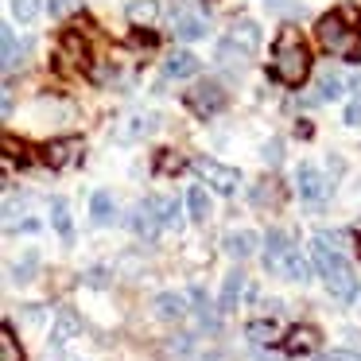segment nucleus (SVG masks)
<instances>
[{
	"mask_svg": "<svg viewBox=\"0 0 361 361\" xmlns=\"http://www.w3.org/2000/svg\"><path fill=\"white\" fill-rule=\"evenodd\" d=\"M311 260H314V272L322 276V283L330 288V295L342 299V303H350L353 295H357V276H353L350 260L342 257L338 249H330V237L319 233L311 245Z\"/></svg>",
	"mask_w": 361,
	"mask_h": 361,
	"instance_id": "nucleus-1",
	"label": "nucleus"
},
{
	"mask_svg": "<svg viewBox=\"0 0 361 361\" xmlns=\"http://www.w3.org/2000/svg\"><path fill=\"white\" fill-rule=\"evenodd\" d=\"M272 74L283 82V86H299V82L311 74V51H307V43L299 39V32H280V39H276L272 47Z\"/></svg>",
	"mask_w": 361,
	"mask_h": 361,
	"instance_id": "nucleus-2",
	"label": "nucleus"
},
{
	"mask_svg": "<svg viewBox=\"0 0 361 361\" xmlns=\"http://www.w3.org/2000/svg\"><path fill=\"white\" fill-rule=\"evenodd\" d=\"M167 226H179V202L175 198H144L128 214V229L136 237H144V241L159 237V229H167Z\"/></svg>",
	"mask_w": 361,
	"mask_h": 361,
	"instance_id": "nucleus-3",
	"label": "nucleus"
},
{
	"mask_svg": "<svg viewBox=\"0 0 361 361\" xmlns=\"http://www.w3.org/2000/svg\"><path fill=\"white\" fill-rule=\"evenodd\" d=\"M314 35H319V43L330 51V55H338V59H357L361 35H357V27H353L350 20L342 16V12L319 16V24H314Z\"/></svg>",
	"mask_w": 361,
	"mask_h": 361,
	"instance_id": "nucleus-4",
	"label": "nucleus"
},
{
	"mask_svg": "<svg viewBox=\"0 0 361 361\" xmlns=\"http://www.w3.org/2000/svg\"><path fill=\"white\" fill-rule=\"evenodd\" d=\"M257 47H260V27L252 24V20H237L233 32H229V39L218 43V63L237 71V66H245L252 55H257Z\"/></svg>",
	"mask_w": 361,
	"mask_h": 361,
	"instance_id": "nucleus-5",
	"label": "nucleus"
},
{
	"mask_svg": "<svg viewBox=\"0 0 361 361\" xmlns=\"http://www.w3.org/2000/svg\"><path fill=\"white\" fill-rule=\"evenodd\" d=\"M183 102L190 105V113H198V117H214V113H221L226 109V86L221 82H198V86H190L187 94H183Z\"/></svg>",
	"mask_w": 361,
	"mask_h": 361,
	"instance_id": "nucleus-6",
	"label": "nucleus"
},
{
	"mask_svg": "<svg viewBox=\"0 0 361 361\" xmlns=\"http://www.w3.org/2000/svg\"><path fill=\"white\" fill-rule=\"evenodd\" d=\"M190 167H195V171H198V179H202L206 187H214L218 195H233V190H237V183H241L237 167H226V164H218V159H195Z\"/></svg>",
	"mask_w": 361,
	"mask_h": 361,
	"instance_id": "nucleus-7",
	"label": "nucleus"
},
{
	"mask_svg": "<svg viewBox=\"0 0 361 361\" xmlns=\"http://www.w3.org/2000/svg\"><path fill=\"white\" fill-rule=\"evenodd\" d=\"M295 252H299V249L291 245V237L283 233V229H268V237H264V268H268V272L283 276Z\"/></svg>",
	"mask_w": 361,
	"mask_h": 361,
	"instance_id": "nucleus-8",
	"label": "nucleus"
},
{
	"mask_svg": "<svg viewBox=\"0 0 361 361\" xmlns=\"http://www.w3.org/2000/svg\"><path fill=\"white\" fill-rule=\"evenodd\" d=\"M322 334L319 326H311V322H299V326H291L288 334L280 338V350L288 353V357H311L314 350H319Z\"/></svg>",
	"mask_w": 361,
	"mask_h": 361,
	"instance_id": "nucleus-9",
	"label": "nucleus"
},
{
	"mask_svg": "<svg viewBox=\"0 0 361 361\" xmlns=\"http://www.w3.org/2000/svg\"><path fill=\"white\" fill-rule=\"evenodd\" d=\"M206 12L190 8V4H179V8L171 12V32L179 35V39H198V35H206Z\"/></svg>",
	"mask_w": 361,
	"mask_h": 361,
	"instance_id": "nucleus-10",
	"label": "nucleus"
},
{
	"mask_svg": "<svg viewBox=\"0 0 361 361\" xmlns=\"http://www.w3.org/2000/svg\"><path fill=\"white\" fill-rule=\"evenodd\" d=\"M78 156H82V140H78V136H66V140H51L47 148H43V164L55 167V171L71 167Z\"/></svg>",
	"mask_w": 361,
	"mask_h": 361,
	"instance_id": "nucleus-11",
	"label": "nucleus"
},
{
	"mask_svg": "<svg viewBox=\"0 0 361 361\" xmlns=\"http://www.w3.org/2000/svg\"><path fill=\"white\" fill-rule=\"evenodd\" d=\"M295 187H299V198H307V202H322V198L330 195V183L322 179V171L311 164H303L295 171Z\"/></svg>",
	"mask_w": 361,
	"mask_h": 361,
	"instance_id": "nucleus-12",
	"label": "nucleus"
},
{
	"mask_svg": "<svg viewBox=\"0 0 361 361\" xmlns=\"http://www.w3.org/2000/svg\"><path fill=\"white\" fill-rule=\"evenodd\" d=\"M187 295H179V291H164V295H156V314L159 319H167V322H179V319H187Z\"/></svg>",
	"mask_w": 361,
	"mask_h": 361,
	"instance_id": "nucleus-13",
	"label": "nucleus"
},
{
	"mask_svg": "<svg viewBox=\"0 0 361 361\" xmlns=\"http://www.w3.org/2000/svg\"><path fill=\"white\" fill-rule=\"evenodd\" d=\"M82 330V319L71 311V307H63L59 311V319H55V330H51V345H63V342H71L74 334Z\"/></svg>",
	"mask_w": 361,
	"mask_h": 361,
	"instance_id": "nucleus-14",
	"label": "nucleus"
},
{
	"mask_svg": "<svg viewBox=\"0 0 361 361\" xmlns=\"http://www.w3.org/2000/svg\"><path fill=\"white\" fill-rule=\"evenodd\" d=\"M257 245H260V237H257V233H249V229H237V233H229V237H226V252H229L233 260L252 257V252H257Z\"/></svg>",
	"mask_w": 361,
	"mask_h": 361,
	"instance_id": "nucleus-15",
	"label": "nucleus"
},
{
	"mask_svg": "<svg viewBox=\"0 0 361 361\" xmlns=\"http://www.w3.org/2000/svg\"><path fill=\"white\" fill-rule=\"evenodd\" d=\"M198 55H190V51H175L171 59H167V74H171V78H195L198 74Z\"/></svg>",
	"mask_w": 361,
	"mask_h": 361,
	"instance_id": "nucleus-16",
	"label": "nucleus"
},
{
	"mask_svg": "<svg viewBox=\"0 0 361 361\" xmlns=\"http://www.w3.org/2000/svg\"><path fill=\"white\" fill-rule=\"evenodd\" d=\"M241 295H245V276L233 268L226 276V283H221V311H237V299Z\"/></svg>",
	"mask_w": 361,
	"mask_h": 361,
	"instance_id": "nucleus-17",
	"label": "nucleus"
},
{
	"mask_svg": "<svg viewBox=\"0 0 361 361\" xmlns=\"http://www.w3.org/2000/svg\"><path fill=\"white\" fill-rule=\"evenodd\" d=\"M245 334H249V342H257V345H272L276 338H280V326H276L272 319H252L249 326H245Z\"/></svg>",
	"mask_w": 361,
	"mask_h": 361,
	"instance_id": "nucleus-18",
	"label": "nucleus"
},
{
	"mask_svg": "<svg viewBox=\"0 0 361 361\" xmlns=\"http://www.w3.org/2000/svg\"><path fill=\"white\" fill-rule=\"evenodd\" d=\"M156 16H159L156 0H133V4H128V20H133L136 27H152V24H156Z\"/></svg>",
	"mask_w": 361,
	"mask_h": 361,
	"instance_id": "nucleus-19",
	"label": "nucleus"
},
{
	"mask_svg": "<svg viewBox=\"0 0 361 361\" xmlns=\"http://www.w3.org/2000/svg\"><path fill=\"white\" fill-rule=\"evenodd\" d=\"M90 214H94L97 226H109L113 214H117V210H113V195H109V190H94V198H90Z\"/></svg>",
	"mask_w": 361,
	"mask_h": 361,
	"instance_id": "nucleus-20",
	"label": "nucleus"
},
{
	"mask_svg": "<svg viewBox=\"0 0 361 361\" xmlns=\"http://www.w3.org/2000/svg\"><path fill=\"white\" fill-rule=\"evenodd\" d=\"M0 361H24V350H20V342H16V330L4 322L0 326Z\"/></svg>",
	"mask_w": 361,
	"mask_h": 361,
	"instance_id": "nucleus-21",
	"label": "nucleus"
},
{
	"mask_svg": "<svg viewBox=\"0 0 361 361\" xmlns=\"http://www.w3.org/2000/svg\"><path fill=\"white\" fill-rule=\"evenodd\" d=\"M342 86L345 82L338 74H322L319 86H314V102H334V97H342Z\"/></svg>",
	"mask_w": 361,
	"mask_h": 361,
	"instance_id": "nucleus-22",
	"label": "nucleus"
},
{
	"mask_svg": "<svg viewBox=\"0 0 361 361\" xmlns=\"http://www.w3.org/2000/svg\"><path fill=\"white\" fill-rule=\"evenodd\" d=\"M187 206H190V218H195V221H206V218H210V198H206L202 187H190V190H187Z\"/></svg>",
	"mask_w": 361,
	"mask_h": 361,
	"instance_id": "nucleus-23",
	"label": "nucleus"
},
{
	"mask_svg": "<svg viewBox=\"0 0 361 361\" xmlns=\"http://www.w3.org/2000/svg\"><path fill=\"white\" fill-rule=\"evenodd\" d=\"M51 218H55L59 237H63V241H71V237H74V226H71V210H66L63 198H55V202H51Z\"/></svg>",
	"mask_w": 361,
	"mask_h": 361,
	"instance_id": "nucleus-24",
	"label": "nucleus"
},
{
	"mask_svg": "<svg viewBox=\"0 0 361 361\" xmlns=\"http://www.w3.org/2000/svg\"><path fill=\"white\" fill-rule=\"evenodd\" d=\"M264 8L272 12V16L291 20V16H299V12H303V0H264Z\"/></svg>",
	"mask_w": 361,
	"mask_h": 361,
	"instance_id": "nucleus-25",
	"label": "nucleus"
},
{
	"mask_svg": "<svg viewBox=\"0 0 361 361\" xmlns=\"http://www.w3.org/2000/svg\"><path fill=\"white\" fill-rule=\"evenodd\" d=\"M39 0H12V16L20 20V24H32L35 16H39Z\"/></svg>",
	"mask_w": 361,
	"mask_h": 361,
	"instance_id": "nucleus-26",
	"label": "nucleus"
},
{
	"mask_svg": "<svg viewBox=\"0 0 361 361\" xmlns=\"http://www.w3.org/2000/svg\"><path fill=\"white\" fill-rule=\"evenodd\" d=\"M0 39H4V71H12V66H16V32L4 24L0 27Z\"/></svg>",
	"mask_w": 361,
	"mask_h": 361,
	"instance_id": "nucleus-27",
	"label": "nucleus"
},
{
	"mask_svg": "<svg viewBox=\"0 0 361 361\" xmlns=\"http://www.w3.org/2000/svg\"><path fill=\"white\" fill-rule=\"evenodd\" d=\"M35 268H39V257H35V252H27V257H24V264H16V268H12V280L27 283V280L35 276Z\"/></svg>",
	"mask_w": 361,
	"mask_h": 361,
	"instance_id": "nucleus-28",
	"label": "nucleus"
},
{
	"mask_svg": "<svg viewBox=\"0 0 361 361\" xmlns=\"http://www.w3.org/2000/svg\"><path fill=\"white\" fill-rule=\"evenodd\" d=\"M156 167H159V175H171V171H183V159H179V152H159Z\"/></svg>",
	"mask_w": 361,
	"mask_h": 361,
	"instance_id": "nucleus-29",
	"label": "nucleus"
},
{
	"mask_svg": "<svg viewBox=\"0 0 361 361\" xmlns=\"http://www.w3.org/2000/svg\"><path fill=\"white\" fill-rule=\"evenodd\" d=\"M47 8H51V16H71V12H78L82 8V0H47Z\"/></svg>",
	"mask_w": 361,
	"mask_h": 361,
	"instance_id": "nucleus-30",
	"label": "nucleus"
},
{
	"mask_svg": "<svg viewBox=\"0 0 361 361\" xmlns=\"http://www.w3.org/2000/svg\"><path fill=\"white\" fill-rule=\"evenodd\" d=\"M272 187H276V183H260V187H257V190H252V202H257V206H264V202H272Z\"/></svg>",
	"mask_w": 361,
	"mask_h": 361,
	"instance_id": "nucleus-31",
	"label": "nucleus"
},
{
	"mask_svg": "<svg viewBox=\"0 0 361 361\" xmlns=\"http://www.w3.org/2000/svg\"><path fill=\"white\" fill-rule=\"evenodd\" d=\"M264 159H268V164H280V140H272V144H264Z\"/></svg>",
	"mask_w": 361,
	"mask_h": 361,
	"instance_id": "nucleus-32",
	"label": "nucleus"
},
{
	"mask_svg": "<svg viewBox=\"0 0 361 361\" xmlns=\"http://www.w3.org/2000/svg\"><path fill=\"white\" fill-rule=\"evenodd\" d=\"M345 125H361V102H353L350 109H345Z\"/></svg>",
	"mask_w": 361,
	"mask_h": 361,
	"instance_id": "nucleus-33",
	"label": "nucleus"
},
{
	"mask_svg": "<svg viewBox=\"0 0 361 361\" xmlns=\"http://www.w3.org/2000/svg\"><path fill=\"white\" fill-rule=\"evenodd\" d=\"M322 361H361L357 353H350V350H338V353H326Z\"/></svg>",
	"mask_w": 361,
	"mask_h": 361,
	"instance_id": "nucleus-34",
	"label": "nucleus"
},
{
	"mask_svg": "<svg viewBox=\"0 0 361 361\" xmlns=\"http://www.w3.org/2000/svg\"><path fill=\"white\" fill-rule=\"evenodd\" d=\"M350 90H353V94H357V97H361V74H357V78H353V82H350Z\"/></svg>",
	"mask_w": 361,
	"mask_h": 361,
	"instance_id": "nucleus-35",
	"label": "nucleus"
},
{
	"mask_svg": "<svg viewBox=\"0 0 361 361\" xmlns=\"http://www.w3.org/2000/svg\"><path fill=\"white\" fill-rule=\"evenodd\" d=\"M357 226H361V221H357Z\"/></svg>",
	"mask_w": 361,
	"mask_h": 361,
	"instance_id": "nucleus-36",
	"label": "nucleus"
}]
</instances>
